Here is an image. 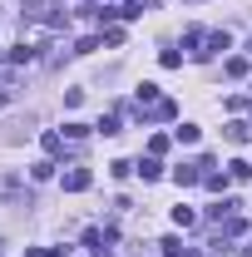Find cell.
Masks as SVG:
<instances>
[{
	"label": "cell",
	"mask_w": 252,
	"mask_h": 257,
	"mask_svg": "<svg viewBox=\"0 0 252 257\" xmlns=\"http://www.w3.org/2000/svg\"><path fill=\"white\" fill-rule=\"evenodd\" d=\"M178 144H198V124H178Z\"/></svg>",
	"instance_id": "cell-9"
},
{
	"label": "cell",
	"mask_w": 252,
	"mask_h": 257,
	"mask_svg": "<svg viewBox=\"0 0 252 257\" xmlns=\"http://www.w3.org/2000/svg\"><path fill=\"white\" fill-rule=\"evenodd\" d=\"M173 223H178V227H193V223H198V213H193V208H173Z\"/></svg>",
	"instance_id": "cell-8"
},
{
	"label": "cell",
	"mask_w": 252,
	"mask_h": 257,
	"mask_svg": "<svg viewBox=\"0 0 252 257\" xmlns=\"http://www.w3.org/2000/svg\"><path fill=\"white\" fill-rule=\"evenodd\" d=\"M0 104H10V94H5V89H0Z\"/></svg>",
	"instance_id": "cell-12"
},
{
	"label": "cell",
	"mask_w": 252,
	"mask_h": 257,
	"mask_svg": "<svg viewBox=\"0 0 252 257\" xmlns=\"http://www.w3.org/2000/svg\"><path fill=\"white\" fill-rule=\"evenodd\" d=\"M99 134H119V114H104L99 119Z\"/></svg>",
	"instance_id": "cell-10"
},
{
	"label": "cell",
	"mask_w": 252,
	"mask_h": 257,
	"mask_svg": "<svg viewBox=\"0 0 252 257\" xmlns=\"http://www.w3.org/2000/svg\"><path fill=\"white\" fill-rule=\"evenodd\" d=\"M0 247H5V242H0Z\"/></svg>",
	"instance_id": "cell-13"
},
{
	"label": "cell",
	"mask_w": 252,
	"mask_h": 257,
	"mask_svg": "<svg viewBox=\"0 0 252 257\" xmlns=\"http://www.w3.org/2000/svg\"><path fill=\"white\" fill-rule=\"evenodd\" d=\"M30 257H64L60 247H30Z\"/></svg>",
	"instance_id": "cell-11"
},
{
	"label": "cell",
	"mask_w": 252,
	"mask_h": 257,
	"mask_svg": "<svg viewBox=\"0 0 252 257\" xmlns=\"http://www.w3.org/2000/svg\"><path fill=\"white\" fill-rule=\"evenodd\" d=\"M227 178H237V183H247V178H252V168H247L242 159H232V163H227Z\"/></svg>",
	"instance_id": "cell-3"
},
{
	"label": "cell",
	"mask_w": 252,
	"mask_h": 257,
	"mask_svg": "<svg viewBox=\"0 0 252 257\" xmlns=\"http://www.w3.org/2000/svg\"><path fill=\"white\" fill-rule=\"evenodd\" d=\"M139 173H144V183H154L163 168H158V159H144V163H139Z\"/></svg>",
	"instance_id": "cell-7"
},
{
	"label": "cell",
	"mask_w": 252,
	"mask_h": 257,
	"mask_svg": "<svg viewBox=\"0 0 252 257\" xmlns=\"http://www.w3.org/2000/svg\"><path fill=\"white\" fill-rule=\"evenodd\" d=\"M173 114H178V104H173V99H158V104H154V119H173Z\"/></svg>",
	"instance_id": "cell-4"
},
{
	"label": "cell",
	"mask_w": 252,
	"mask_h": 257,
	"mask_svg": "<svg viewBox=\"0 0 252 257\" xmlns=\"http://www.w3.org/2000/svg\"><path fill=\"white\" fill-rule=\"evenodd\" d=\"M15 188H20V178L15 173H0V198H15Z\"/></svg>",
	"instance_id": "cell-6"
},
{
	"label": "cell",
	"mask_w": 252,
	"mask_h": 257,
	"mask_svg": "<svg viewBox=\"0 0 252 257\" xmlns=\"http://www.w3.org/2000/svg\"><path fill=\"white\" fill-rule=\"evenodd\" d=\"M173 183H178V188H188V183H198V168H188V163H183V168L173 173Z\"/></svg>",
	"instance_id": "cell-5"
},
{
	"label": "cell",
	"mask_w": 252,
	"mask_h": 257,
	"mask_svg": "<svg viewBox=\"0 0 252 257\" xmlns=\"http://www.w3.org/2000/svg\"><path fill=\"white\" fill-rule=\"evenodd\" d=\"M64 188H69V193H84V188H89V168H69V173H64Z\"/></svg>",
	"instance_id": "cell-1"
},
{
	"label": "cell",
	"mask_w": 252,
	"mask_h": 257,
	"mask_svg": "<svg viewBox=\"0 0 252 257\" xmlns=\"http://www.w3.org/2000/svg\"><path fill=\"white\" fill-rule=\"evenodd\" d=\"M227 139H232V144H247V139H252V124H242V119L227 124Z\"/></svg>",
	"instance_id": "cell-2"
}]
</instances>
